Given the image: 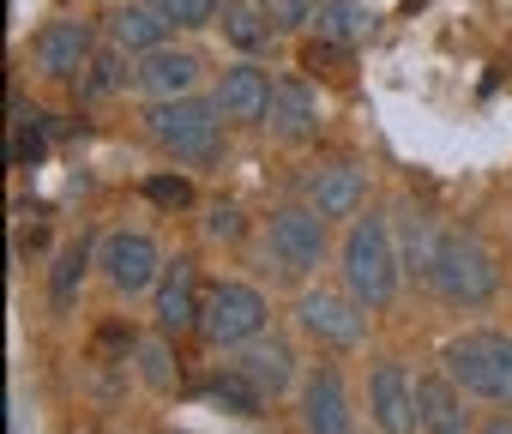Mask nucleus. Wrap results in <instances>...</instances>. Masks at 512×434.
<instances>
[{"label":"nucleus","instance_id":"obj_1","mask_svg":"<svg viewBox=\"0 0 512 434\" xmlns=\"http://www.w3.org/2000/svg\"><path fill=\"white\" fill-rule=\"evenodd\" d=\"M398 248H392V224L380 211L350 217V236H344V290L362 308H392L398 296Z\"/></svg>","mask_w":512,"mask_h":434},{"label":"nucleus","instance_id":"obj_2","mask_svg":"<svg viewBox=\"0 0 512 434\" xmlns=\"http://www.w3.org/2000/svg\"><path fill=\"white\" fill-rule=\"evenodd\" d=\"M428 284H434V296L452 302V308H482V302H494V290H500V260H494V248H488L476 230H446Z\"/></svg>","mask_w":512,"mask_h":434},{"label":"nucleus","instance_id":"obj_3","mask_svg":"<svg viewBox=\"0 0 512 434\" xmlns=\"http://www.w3.org/2000/svg\"><path fill=\"white\" fill-rule=\"evenodd\" d=\"M151 139L175 157V163H211L223 151V109L205 97H169L145 109Z\"/></svg>","mask_w":512,"mask_h":434},{"label":"nucleus","instance_id":"obj_4","mask_svg":"<svg viewBox=\"0 0 512 434\" xmlns=\"http://www.w3.org/2000/svg\"><path fill=\"white\" fill-rule=\"evenodd\" d=\"M446 380L470 398L512 404V332H464L446 344Z\"/></svg>","mask_w":512,"mask_h":434},{"label":"nucleus","instance_id":"obj_5","mask_svg":"<svg viewBox=\"0 0 512 434\" xmlns=\"http://www.w3.org/2000/svg\"><path fill=\"white\" fill-rule=\"evenodd\" d=\"M266 296L253 284H211L205 290V308H199V332L217 344V350H241L253 338H266Z\"/></svg>","mask_w":512,"mask_h":434},{"label":"nucleus","instance_id":"obj_6","mask_svg":"<svg viewBox=\"0 0 512 434\" xmlns=\"http://www.w3.org/2000/svg\"><path fill=\"white\" fill-rule=\"evenodd\" d=\"M266 254L278 260L284 278H308L326 260V217L314 205H278L266 224Z\"/></svg>","mask_w":512,"mask_h":434},{"label":"nucleus","instance_id":"obj_7","mask_svg":"<svg viewBox=\"0 0 512 434\" xmlns=\"http://www.w3.org/2000/svg\"><path fill=\"white\" fill-rule=\"evenodd\" d=\"M296 320L308 338L332 344V350H356L368 338V308L350 296V290H302L296 302Z\"/></svg>","mask_w":512,"mask_h":434},{"label":"nucleus","instance_id":"obj_8","mask_svg":"<svg viewBox=\"0 0 512 434\" xmlns=\"http://www.w3.org/2000/svg\"><path fill=\"white\" fill-rule=\"evenodd\" d=\"M97 266H103V278H109L115 296H139V290L163 284V254H157V242L139 236V230H115V236L103 242Z\"/></svg>","mask_w":512,"mask_h":434},{"label":"nucleus","instance_id":"obj_9","mask_svg":"<svg viewBox=\"0 0 512 434\" xmlns=\"http://www.w3.org/2000/svg\"><path fill=\"white\" fill-rule=\"evenodd\" d=\"M31 61H37V73L43 79H79L91 61H97V43H91V25L85 19H55V25H43V37L31 43Z\"/></svg>","mask_w":512,"mask_h":434},{"label":"nucleus","instance_id":"obj_10","mask_svg":"<svg viewBox=\"0 0 512 434\" xmlns=\"http://www.w3.org/2000/svg\"><path fill=\"white\" fill-rule=\"evenodd\" d=\"M368 416L380 422V434H416L422 416H416V380L404 374V362H374L368 374Z\"/></svg>","mask_w":512,"mask_h":434},{"label":"nucleus","instance_id":"obj_11","mask_svg":"<svg viewBox=\"0 0 512 434\" xmlns=\"http://www.w3.org/2000/svg\"><path fill=\"white\" fill-rule=\"evenodd\" d=\"M302 422H308V434H356V410H350L344 374L332 362L308 374V386H302Z\"/></svg>","mask_w":512,"mask_h":434},{"label":"nucleus","instance_id":"obj_12","mask_svg":"<svg viewBox=\"0 0 512 434\" xmlns=\"http://www.w3.org/2000/svg\"><path fill=\"white\" fill-rule=\"evenodd\" d=\"M199 308H205V296H199V266L181 254L175 266H163V284H157V332L181 338L187 326H199Z\"/></svg>","mask_w":512,"mask_h":434},{"label":"nucleus","instance_id":"obj_13","mask_svg":"<svg viewBox=\"0 0 512 434\" xmlns=\"http://www.w3.org/2000/svg\"><path fill=\"white\" fill-rule=\"evenodd\" d=\"M199 55H187V49H151V55H139V91L151 97V103H169V97H193V85H199Z\"/></svg>","mask_w":512,"mask_h":434},{"label":"nucleus","instance_id":"obj_14","mask_svg":"<svg viewBox=\"0 0 512 434\" xmlns=\"http://www.w3.org/2000/svg\"><path fill=\"white\" fill-rule=\"evenodd\" d=\"M266 127H272V139H284V145H308V139L320 133V97H314L302 79H278V85H272Z\"/></svg>","mask_w":512,"mask_h":434},{"label":"nucleus","instance_id":"obj_15","mask_svg":"<svg viewBox=\"0 0 512 434\" xmlns=\"http://www.w3.org/2000/svg\"><path fill=\"white\" fill-rule=\"evenodd\" d=\"M211 103L223 109V121L253 127V121H266V109H272V79L253 67V61H241V67H229V73L217 79V97H211Z\"/></svg>","mask_w":512,"mask_h":434},{"label":"nucleus","instance_id":"obj_16","mask_svg":"<svg viewBox=\"0 0 512 434\" xmlns=\"http://www.w3.org/2000/svg\"><path fill=\"white\" fill-rule=\"evenodd\" d=\"M362 199H368L362 163H326V169L308 181V205H314L320 217H362Z\"/></svg>","mask_w":512,"mask_h":434},{"label":"nucleus","instance_id":"obj_17","mask_svg":"<svg viewBox=\"0 0 512 434\" xmlns=\"http://www.w3.org/2000/svg\"><path fill=\"white\" fill-rule=\"evenodd\" d=\"M229 368H241L266 398H278V392L296 380V356H290V344H278V338H253V344H241V356H235Z\"/></svg>","mask_w":512,"mask_h":434},{"label":"nucleus","instance_id":"obj_18","mask_svg":"<svg viewBox=\"0 0 512 434\" xmlns=\"http://www.w3.org/2000/svg\"><path fill=\"white\" fill-rule=\"evenodd\" d=\"M416 416H422V434H470V410H464L458 386L440 374L416 380Z\"/></svg>","mask_w":512,"mask_h":434},{"label":"nucleus","instance_id":"obj_19","mask_svg":"<svg viewBox=\"0 0 512 434\" xmlns=\"http://www.w3.org/2000/svg\"><path fill=\"white\" fill-rule=\"evenodd\" d=\"M217 31L241 49V55H260V49H272V13H266V0H223L217 7Z\"/></svg>","mask_w":512,"mask_h":434},{"label":"nucleus","instance_id":"obj_20","mask_svg":"<svg viewBox=\"0 0 512 434\" xmlns=\"http://www.w3.org/2000/svg\"><path fill=\"white\" fill-rule=\"evenodd\" d=\"M163 37H169V19L157 13V7H115L109 13V43L121 49V55H151V49H163Z\"/></svg>","mask_w":512,"mask_h":434},{"label":"nucleus","instance_id":"obj_21","mask_svg":"<svg viewBox=\"0 0 512 434\" xmlns=\"http://www.w3.org/2000/svg\"><path fill=\"white\" fill-rule=\"evenodd\" d=\"M380 19H374V7H362V0H326L320 7V19H314V31H320V43H368V31H374Z\"/></svg>","mask_w":512,"mask_h":434},{"label":"nucleus","instance_id":"obj_22","mask_svg":"<svg viewBox=\"0 0 512 434\" xmlns=\"http://www.w3.org/2000/svg\"><path fill=\"white\" fill-rule=\"evenodd\" d=\"M205 398H211L217 410H229V416H260V410H266V392L253 386L241 368H217V374L205 380Z\"/></svg>","mask_w":512,"mask_h":434},{"label":"nucleus","instance_id":"obj_23","mask_svg":"<svg viewBox=\"0 0 512 434\" xmlns=\"http://www.w3.org/2000/svg\"><path fill=\"white\" fill-rule=\"evenodd\" d=\"M440 242H446V236H434V224H428L422 211H404V272H416V278H434Z\"/></svg>","mask_w":512,"mask_h":434},{"label":"nucleus","instance_id":"obj_24","mask_svg":"<svg viewBox=\"0 0 512 434\" xmlns=\"http://www.w3.org/2000/svg\"><path fill=\"white\" fill-rule=\"evenodd\" d=\"M85 266H91V248H85V242L55 260V272H49V308H55V314L73 308V296H79V284H85Z\"/></svg>","mask_w":512,"mask_h":434},{"label":"nucleus","instance_id":"obj_25","mask_svg":"<svg viewBox=\"0 0 512 434\" xmlns=\"http://www.w3.org/2000/svg\"><path fill=\"white\" fill-rule=\"evenodd\" d=\"M139 374H145V386H157V392L175 386V350H169V332H157V338L139 344Z\"/></svg>","mask_w":512,"mask_h":434},{"label":"nucleus","instance_id":"obj_26","mask_svg":"<svg viewBox=\"0 0 512 434\" xmlns=\"http://www.w3.org/2000/svg\"><path fill=\"white\" fill-rule=\"evenodd\" d=\"M145 7H157V13H163L169 25H181V31H199V25L217 19L223 0H145Z\"/></svg>","mask_w":512,"mask_h":434},{"label":"nucleus","instance_id":"obj_27","mask_svg":"<svg viewBox=\"0 0 512 434\" xmlns=\"http://www.w3.org/2000/svg\"><path fill=\"white\" fill-rule=\"evenodd\" d=\"M145 199L163 205V211H187V205H193V181H187V175H151V181H145Z\"/></svg>","mask_w":512,"mask_h":434},{"label":"nucleus","instance_id":"obj_28","mask_svg":"<svg viewBox=\"0 0 512 434\" xmlns=\"http://www.w3.org/2000/svg\"><path fill=\"white\" fill-rule=\"evenodd\" d=\"M320 7H326V0H266V13H272L278 31H302V25H314Z\"/></svg>","mask_w":512,"mask_h":434},{"label":"nucleus","instance_id":"obj_29","mask_svg":"<svg viewBox=\"0 0 512 434\" xmlns=\"http://www.w3.org/2000/svg\"><path fill=\"white\" fill-rule=\"evenodd\" d=\"M85 73H91V79H85V97H103V91H115V85L127 79V73H121V55H97Z\"/></svg>","mask_w":512,"mask_h":434},{"label":"nucleus","instance_id":"obj_30","mask_svg":"<svg viewBox=\"0 0 512 434\" xmlns=\"http://www.w3.org/2000/svg\"><path fill=\"white\" fill-rule=\"evenodd\" d=\"M205 236H211V242H235V236H241V211H235V205H211Z\"/></svg>","mask_w":512,"mask_h":434},{"label":"nucleus","instance_id":"obj_31","mask_svg":"<svg viewBox=\"0 0 512 434\" xmlns=\"http://www.w3.org/2000/svg\"><path fill=\"white\" fill-rule=\"evenodd\" d=\"M482 434H512V410H500V416H494V422H488Z\"/></svg>","mask_w":512,"mask_h":434}]
</instances>
